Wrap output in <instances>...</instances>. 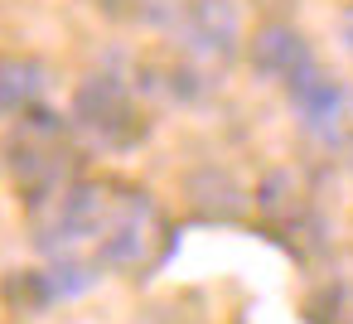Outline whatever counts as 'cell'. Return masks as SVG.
<instances>
[{"label":"cell","instance_id":"52a82bcc","mask_svg":"<svg viewBox=\"0 0 353 324\" xmlns=\"http://www.w3.org/2000/svg\"><path fill=\"white\" fill-rule=\"evenodd\" d=\"M343 44H348V54H353V15H343Z\"/></svg>","mask_w":353,"mask_h":324},{"label":"cell","instance_id":"ba28073f","mask_svg":"<svg viewBox=\"0 0 353 324\" xmlns=\"http://www.w3.org/2000/svg\"><path fill=\"white\" fill-rule=\"evenodd\" d=\"M348 170H353V160H348Z\"/></svg>","mask_w":353,"mask_h":324},{"label":"cell","instance_id":"277c9868","mask_svg":"<svg viewBox=\"0 0 353 324\" xmlns=\"http://www.w3.org/2000/svg\"><path fill=\"white\" fill-rule=\"evenodd\" d=\"M252 68L261 73V78H276V83H300L305 73H314L310 63V44H305V34L300 30H290V25H266V30H256V39H252Z\"/></svg>","mask_w":353,"mask_h":324},{"label":"cell","instance_id":"3957f363","mask_svg":"<svg viewBox=\"0 0 353 324\" xmlns=\"http://www.w3.org/2000/svg\"><path fill=\"white\" fill-rule=\"evenodd\" d=\"M179 44H184L194 59H208V63L232 59V44H237V10L228 6V0H194V6L179 15Z\"/></svg>","mask_w":353,"mask_h":324},{"label":"cell","instance_id":"8992f818","mask_svg":"<svg viewBox=\"0 0 353 324\" xmlns=\"http://www.w3.org/2000/svg\"><path fill=\"white\" fill-rule=\"evenodd\" d=\"M39 92H44V63L0 59V112H25Z\"/></svg>","mask_w":353,"mask_h":324},{"label":"cell","instance_id":"6da1fadb","mask_svg":"<svg viewBox=\"0 0 353 324\" xmlns=\"http://www.w3.org/2000/svg\"><path fill=\"white\" fill-rule=\"evenodd\" d=\"M6 170L15 179V189L25 194V203H34V208L54 203V189L73 170L68 126L54 112H25L6 136Z\"/></svg>","mask_w":353,"mask_h":324},{"label":"cell","instance_id":"7a4b0ae2","mask_svg":"<svg viewBox=\"0 0 353 324\" xmlns=\"http://www.w3.org/2000/svg\"><path fill=\"white\" fill-rule=\"evenodd\" d=\"M73 121L92 131L102 145H136L145 136V121L117 78H88L73 92Z\"/></svg>","mask_w":353,"mask_h":324},{"label":"cell","instance_id":"5b68a950","mask_svg":"<svg viewBox=\"0 0 353 324\" xmlns=\"http://www.w3.org/2000/svg\"><path fill=\"white\" fill-rule=\"evenodd\" d=\"M290 107H295V117H300V126H305L310 136L334 141L348 97H343V88H339L334 78H324V73H305V78L290 88Z\"/></svg>","mask_w":353,"mask_h":324}]
</instances>
